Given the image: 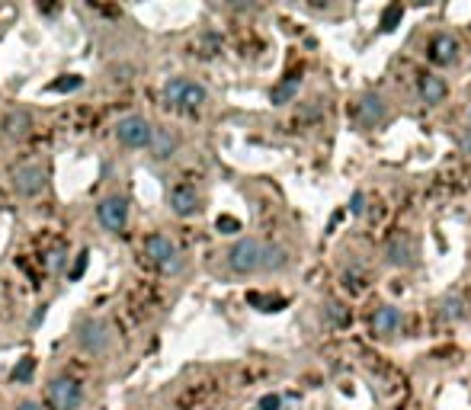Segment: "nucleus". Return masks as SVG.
Returning <instances> with one entry per match:
<instances>
[{"label":"nucleus","instance_id":"f257e3e1","mask_svg":"<svg viewBox=\"0 0 471 410\" xmlns=\"http://www.w3.org/2000/svg\"><path fill=\"white\" fill-rule=\"evenodd\" d=\"M74 343H78V349L84 356L100 359L116 349V333H112L110 320H103V317H80L74 324Z\"/></svg>","mask_w":471,"mask_h":410},{"label":"nucleus","instance_id":"f03ea898","mask_svg":"<svg viewBox=\"0 0 471 410\" xmlns=\"http://www.w3.org/2000/svg\"><path fill=\"white\" fill-rule=\"evenodd\" d=\"M164 100L174 109H180V112H196V109H202L208 102V90L193 77H170L164 83Z\"/></svg>","mask_w":471,"mask_h":410},{"label":"nucleus","instance_id":"7ed1b4c3","mask_svg":"<svg viewBox=\"0 0 471 410\" xmlns=\"http://www.w3.org/2000/svg\"><path fill=\"white\" fill-rule=\"evenodd\" d=\"M144 256H148V260L157 266V273H164V275H180L183 266H186L180 247H176L167 234H161V231L144 237Z\"/></svg>","mask_w":471,"mask_h":410},{"label":"nucleus","instance_id":"20e7f679","mask_svg":"<svg viewBox=\"0 0 471 410\" xmlns=\"http://www.w3.org/2000/svg\"><path fill=\"white\" fill-rule=\"evenodd\" d=\"M225 263L234 275H253L263 269V241L257 237H240L228 247L225 253Z\"/></svg>","mask_w":471,"mask_h":410},{"label":"nucleus","instance_id":"39448f33","mask_svg":"<svg viewBox=\"0 0 471 410\" xmlns=\"http://www.w3.org/2000/svg\"><path fill=\"white\" fill-rule=\"evenodd\" d=\"M48 183V170L42 160H20V164L10 170V189L20 199H36L42 196Z\"/></svg>","mask_w":471,"mask_h":410},{"label":"nucleus","instance_id":"423d86ee","mask_svg":"<svg viewBox=\"0 0 471 410\" xmlns=\"http://www.w3.org/2000/svg\"><path fill=\"white\" fill-rule=\"evenodd\" d=\"M52 410H80L84 407V382L78 375H55L46 388Z\"/></svg>","mask_w":471,"mask_h":410},{"label":"nucleus","instance_id":"0eeeda50","mask_svg":"<svg viewBox=\"0 0 471 410\" xmlns=\"http://www.w3.org/2000/svg\"><path fill=\"white\" fill-rule=\"evenodd\" d=\"M112 132H116V141L125 147V151H148V141H151L154 125H151L144 115L129 112V115H122V119L116 122Z\"/></svg>","mask_w":471,"mask_h":410},{"label":"nucleus","instance_id":"6e6552de","mask_svg":"<svg viewBox=\"0 0 471 410\" xmlns=\"http://www.w3.org/2000/svg\"><path fill=\"white\" fill-rule=\"evenodd\" d=\"M129 218H132V202L125 196H106L97 202V224L110 234H122L129 228Z\"/></svg>","mask_w":471,"mask_h":410},{"label":"nucleus","instance_id":"1a4fd4ad","mask_svg":"<svg viewBox=\"0 0 471 410\" xmlns=\"http://www.w3.org/2000/svg\"><path fill=\"white\" fill-rule=\"evenodd\" d=\"M36 128V119L29 109L23 106H10L7 112H0V138L7 141H26Z\"/></svg>","mask_w":471,"mask_h":410},{"label":"nucleus","instance_id":"9d476101","mask_svg":"<svg viewBox=\"0 0 471 410\" xmlns=\"http://www.w3.org/2000/svg\"><path fill=\"white\" fill-rule=\"evenodd\" d=\"M353 115H356V125L359 128H381L388 122V102L379 93H362L356 100Z\"/></svg>","mask_w":471,"mask_h":410},{"label":"nucleus","instance_id":"9b49d317","mask_svg":"<svg viewBox=\"0 0 471 410\" xmlns=\"http://www.w3.org/2000/svg\"><path fill=\"white\" fill-rule=\"evenodd\" d=\"M167 205L176 218H196L202 211V196L193 183H176L167 192Z\"/></svg>","mask_w":471,"mask_h":410},{"label":"nucleus","instance_id":"f8f14e48","mask_svg":"<svg viewBox=\"0 0 471 410\" xmlns=\"http://www.w3.org/2000/svg\"><path fill=\"white\" fill-rule=\"evenodd\" d=\"M385 260L391 263V266H413L417 263V241H413L407 231H398V234H391V241H388L385 247Z\"/></svg>","mask_w":471,"mask_h":410},{"label":"nucleus","instance_id":"ddd939ff","mask_svg":"<svg viewBox=\"0 0 471 410\" xmlns=\"http://www.w3.org/2000/svg\"><path fill=\"white\" fill-rule=\"evenodd\" d=\"M176 151H180V135H176L174 128H167V125H157L154 132H151V141H148L151 160L164 164V160H170Z\"/></svg>","mask_w":471,"mask_h":410},{"label":"nucleus","instance_id":"4468645a","mask_svg":"<svg viewBox=\"0 0 471 410\" xmlns=\"http://www.w3.org/2000/svg\"><path fill=\"white\" fill-rule=\"evenodd\" d=\"M426 58H430L433 64H439V68L452 64L458 58V38L452 36V32H436V36L430 38V45H426Z\"/></svg>","mask_w":471,"mask_h":410},{"label":"nucleus","instance_id":"2eb2a0df","mask_svg":"<svg viewBox=\"0 0 471 410\" xmlns=\"http://www.w3.org/2000/svg\"><path fill=\"white\" fill-rule=\"evenodd\" d=\"M401 320H404L401 308H394V305L375 308V314H372V333H379V337H391V333L401 330Z\"/></svg>","mask_w":471,"mask_h":410},{"label":"nucleus","instance_id":"dca6fc26","mask_svg":"<svg viewBox=\"0 0 471 410\" xmlns=\"http://www.w3.org/2000/svg\"><path fill=\"white\" fill-rule=\"evenodd\" d=\"M445 93H449V87H445L443 77L423 74L417 80V96H420V102H423V106H439V102L445 100Z\"/></svg>","mask_w":471,"mask_h":410},{"label":"nucleus","instance_id":"f3484780","mask_svg":"<svg viewBox=\"0 0 471 410\" xmlns=\"http://www.w3.org/2000/svg\"><path fill=\"white\" fill-rule=\"evenodd\" d=\"M298 87H302V77H298V74L282 77V80L270 90V102H272V106H285V102H292L298 96Z\"/></svg>","mask_w":471,"mask_h":410},{"label":"nucleus","instance_id":"a211bd4d","mask_svg":"<svg viewBox=\"0 0 471 410\" xmlns=\"http://www.w3.org/2000/svg\"><path fill=\"white\" fill-rule=\"evenodd\" d=\"M289 266V250L276 247V243H263V269L260 273H282Z\"/></svg>","mask_w":471,"mask_h":410},{"label":"nucleus","instance_id":"6ab92c4d","mask_svg":"<svg viewBox=\"0 0 471 410\" xmlns=\"http://www.w3.org/2000/svg\"><path fill=\"white\" fill-rule=\"evenodd\" d=\"M84 87V77L80 74H61L58 80H52L48 83V93H74V90H80Z\"/></svg>","mask_w":471,"mask_h":410},{"label":"nucleus","instance_id":"aec40b11","mask_svg":"<svg viewBox=\"0 0 471 410\" xmlns=\"http://www.w3.org/2000/svg\"><path fill=\"white\" fill-rule=\"evenodd\" d=\"M33 372H36V359L33 356H23L20 362L14 365V372H10V382H14V384H26L29 378H33Z\"/></svg>","mask_w":471,"mask_h":410},{"label":"nucleus","instance_id":"412c9836","mask_svg":"<svg viewBox=\"0 0 471 410\" xmlns=\"http://www.w3.org/2000/svg\"><path fill=\"white\" fill-rule=\"evenodd\" d=\"M340 285L346 288L349 295H359L362 288H366V275H362L359 269H343V273H340Z\"/></svg>","mask_w":471,"mask_h":410},{"label":"nucleus","instance_id":"4be33fe9","mask_svg":"<svg viewBox=\"0 0 471 410\" xmlns=\"http://www.w3.org/2000/svg\"><path fill=\"white\" fill-rule=\"evenodd\" d=\"M443 317H445V320H462V317H465V301H462V295H445V298H443Z\"/></svg>","mask_w":471,"mask_h":410},{"label":"nucleus","instance_id":"5701e85b","mask_svg":"<svg viewBox=\"0 0 471 410\" xmlns=\"http://www.w3.org/2000/svg\"><path fill=\"white\" fill-rule=\"evenodd\" d=\"M324 314H327L330 324H349V308L340 305V301H327V305H324Z\"/></svg>","mask_w":471,"mask_h":410},{"label":"nucleus","instance_id":"b1692460","mask_svg":"<svg viewBox=\"0 0 471 410\" xmlns=\"http://www.w3.org/2000/svg\"><path fill=\"white\" fill-rule=\"evenodd\" d=\"M87 266H90V250H80V253L74 256V266L68 269V282H78L80 275L87 273Z\"/></svg>","mask_w":471,"mask_h":410},{"label":"nucleus","instance_id":"393cba45","mask_svg":"<svg viewBox=\"0 0 471 410\" xmlns=\"http://www.w3.org/2000/svg\"><path fill=\"white\" fill-rule=\"evenodd\" d=\"M401 16H404V6H401V4H391V6H388V10L381 13V32H391L394 23H398Z\"/></svg>","mask_w":471,"mask_h":410},{"label":"nucleus","instance_id":"a878e982","mask_svg":"<svg viewBox=\"0 0 471 410\" xmlns=\"http://www.w3.org/2000/svg\"><path fill=\"white\" fill-rule=\"evenodd\" d=\"M65 263H68L65 247H55V250H52V256H48V266H52L55 273H65Z\"/></svg>","mask_w":471,"mask_h":410},{"label":"nucleus","instance_id":"bb28decb","mask_svg":"<svg viewBox=\"0 0 471 410\" xmlns=\"http://www.w3.org/2000/svg\"><path fill=\"white\" fill-rule=\"evenodd\" d=\"M218 231H221V234H234V231H240V221H238V218H231V215H221L218 218Z\"/></svg>","mask_w":471,"mask_h":410},{"label":"nucleus","instance_id":"cd10ccee","mask_svg":"<svg viewBox=\"0 0 471 410\" xmlns=\"http://www.w3.org/2000/svg\"><path fill=\"white\" fill-rule=\"evenodd\" d=\"M349 211H353V215H362V211H366V192L362 189L353 192V199H349Z\"/></svg>","mask_w":471,"mask_h":410},{"label":"nucleus","instance_id":"c85d7f7f","mask_svg":"<svg viewBox=\"0 0 471 410\" xmlns=\"http://www.w3.org/2000/svg\"><path fill=\"white\" fill-rule=\"evenodd\" d=\"M279 394H263L260 397V404H257V410H279Z\"/></svg>","mask_w":471,"mask_h":410},{"label":"nucleus","instance_id":"c756f323","mask_svg":"<svg viewBox=\"0 0 471 410\" xmlns=\"http://www.w3.org/2000/svg\"><path fill=\"white\" fill-rule=\"evenodd\" d=\"M16 410H42V407L36 401H20V404H16Z\"/></svg>","mask_w":471,"mask_h":410},{"label":"nucleus","instance_id":"7c9ffc66","mask_svg":"<svg viewBox=\"0 0 471 410\" xmlns=\"http://www.w3.org/2000/svg\"><path fill=\"white\" fill-rule=\"evenodd\" d=\"M42 317H46V305H42L39 311H36V317H33V324H29V327H39V324H42Z\"/></svg>","mask_w":471,"mask_h":410},{"label":"nucleus","instance_id":"2f4dec72","mask_svg":"<svg viewBox=\"0 0 471 410\" xmlns=\"http://www.w3.org/2000/svg\"><path fill=\"white\" fill-rule=\"evenodd\" d=\"M468 115H471V106H468Z\"/></svg>","mask_w":471,"mask_h":410}]
</instances>
